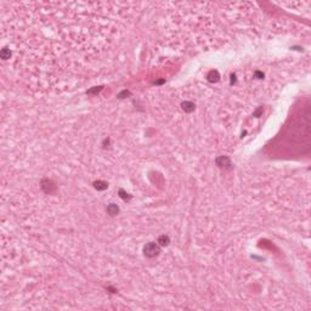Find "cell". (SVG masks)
Instances as JSON below:
<instances>
[{
  "instance_id": "obj_10",
  "label": "cell",
  "mask_w": 311,
  "mask_h": 311,
  "mask_svg": "<svg viewBox=\"0 0 311 311\" xmlns=\"http://www.w3.org/2000/svg\"><path fill=\"white\" fill-rule=\"evenodd\" d=\"M119 193H120V197H122L123 199H129V198H130L129 196H126L128 193H125V192H124L123 190H120V191H119Z\"/></svg>"
},
{
  "instance_id": "obj_6",
  "label": "cell",
  "mask_w": 311,
  "mask_h": 311,
  "mask_svg": "<svg viewBox=\"0 0 311 311\" xmlns=\"http://www.w3.org/2000/svg\"><path fill=\"white\" fill-rule=\"evenodd\" d=\"M107 212H108V214L109 215H117L118 214V212H119V208H118V206L117 204H109L108 207H107Z\"/></svg>"
},
{
  "instance_id": "obj_2",
  "label": "cell",
  "mask_w": 311,
  "mask_h": 311,
  "mask_svg": "<svg viewBox=\"0 0 311 311\" xmlns=\"http://www.w3.org/2000/svg\"><path fill=\"white\" fill-rule=\"evenodd\" d=\"M216 164L220 168H225V169H231L232 168V164H231V160L227 158V157H219L216 159Z\"/></svg>"
},
{
  "instance_id": "obj_9",
  "label": "cell",
  "mask_w": 311,
  "mask_h": 311,
  "mask_svg": "<svg viewBox=\"0 0 311 311\" xmlns=\"http://www.w3.org/2000/svg\"><path fill=\"white\" fill-rule=\"evenodd\" d=\"M10 56H11V52L9 49H3L0 51V57L3 60H7V59H10Z\"/></svg>"
},
{
  "instance_id": "obj_3",
  "label": "cell",
  "mask_w": 311,
  "mask_h": 311,
  "mask_svg": "<svg viewBox=\"0 0 311 311\" xmlns=\"http://www.w3.org/2000/svg\"><path fill=\"white\" fill-rule=\"evenodd\" d=\"M207 78H208V80H209L210 83H216V82L219 80V78H220V74H219L217 71H210V72L208 73Z\"/></svg>"
},
{
  "instance_id": "obj_5",
  "label": "cell",
  "mask_w": 311,
  "mask_h": 311,
  "mask_svg": "<svg viewBox=\"0 0 311 311\" xmlns=\"http://www.w3.org/2000/svg\"><path fill=\"white\" fill-rule=\"evenodd\" d=\"M181 107H182V109H184L185 112H187V113H190V112L194 111V103H192V102H190V101H185V102H182Z\"/></svg>"
},
{
  "instance_id": "obj_4",
  "label": "cell",
  "mask_w": 311,
  "mask_h": 311,
  "mask_svg": "<svg viewBox=\"0 0 311 311\" xmlns=\"http://www.w3.org/2000/svg\"><path fill=\"white\" fill-rule=\"evenodd\" d=\"M42 187H43V190H44L45 192H49V193L55 190V186H53V184H52L50 180H44L43 184H42Z\"/></svg>"
},
{
  "instance_id": "obj_1",
  "label": "cell",
  "mask_w": 311,
  "mask_h": 311,
  "mask_svg": "<svg viewBox=\"0 0 311 311\" xmlns=\"http://www.w3.org/2000/svg\"><path fill=\"white\" fill-rule=\"evenodd\" d=\"M160 253V246L154 242H150L143 247V254L147 258H154Z\"/></svg>"
},
{
  "instance_id": "obj_8",
  "label": "cell",
  "mask_w": 311,
  "mask_h": 311,
  "mask_svg": "<svg viewBox=\"0 0 311 311\" xmlns=\"http://www.w3.org/2000/svg\"><path fill=\"white\" fill-rule=\"evenodd\" d=\"M169 242H170V240H169V237H168V236H160L159 238H158V244H159L160 247H166V246H168Z\"/></svg>"
},
{
  "instance_id": "obj_7",
  "label": "cell",
  "mask_w": 311,
  "mask_h": 311,
  "mask_svg": "<svg viewBox=\"0 0 311 311\" xmlns=\"http://www.w3.org/2000/svg\"><path fill=\"white\" fill-rule=\"evenodd\" d=\"M107 186H108L107 182H105V181H96V182H94V187H95L96 190H99V191L106 190Z\"/></svg>"
},
{
  "instance_id": "obj_11",
  "label": "cell",
  "mask_w": 311,
  "mask_h": 311,
  "mask_svg": "<svg viewBox=\"0 0 311 311\" xmlns=\"http://www.w3.org/2000/svg\"><path fill=\"white\" fill-rule=\"evenodd\" d=\"M100 90H101V88H95L94 90H89V91H88V94H93V93H99Z\"/></svg>"
}]
</instances>
